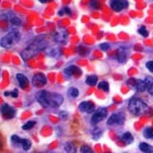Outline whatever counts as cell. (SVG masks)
Segmentation results:
<instances>
[{
	"label": "cell",
	"instance_id": "obj_2",
	"mask_svg": "<svg viewBox=\"0 0 153 153\" xmlns=\"http://www.w3.org/2000/svg\"><path fill=\"white\" fill-rule=\"evenodd\" d=\"M41 37H43V36L36 37V39L22 52L21 56L24 59L27 60L30 59V57H33V56H36L37 54V52H40L45 49L46 42L44 41V38H41Z\"/></svg>",
	"mask_w": 153,
	"mask_h": 153
},
{
	"label": "cell",
	"instance_id": "obj_13",
	"mask_svg": "<svg viewBox=\"0 0 153 153\" xmlns=\"http://www.w3.org/2000/svg\"><path fill=\"white\" fill-rule=\"evenodd\" d=\"M66 38H67V35H66V33L63 31L56 32L54 36L55 41L59 42V43H64L66 41Z\"/></svg>",
	"mask_w": 153,
	"mask_h": 153
},
{
	"label": "cell",
	"instance_id": "obj_19",
	"mask_svg": "<svg viewBox=\"0 0 153 153\" xmlns=\"http://www.w3.org/2000/svg\"><path fill=\"white\" fill-rule=\"evenodd\" d=\"M122 140L126 143H131L133 142V136H132V134L131 133H129V132H126V133H124L123 137H122Z\"/></svg>",
	"mask_w": 153,
	"mask_h": 153
},
{
	"label": "cell",
	"instance_id": "obj_32",
	"mask_svg": "<svg viewBox=\"0 0 153 153\" xmlns=\"http://www.w3.org/2000/svg\"><path fill=\"white\" fill-rule=\"evenodd\" d=\"M146 68L149 70L151 73H153V61H148V62H146Z\"/></svg>",
	"mask_w": 153,
	"mask_h": 153
},
{
	"label": "cell",
	"instance_id": "obj_1",
	"mask_svg": "<svg viewBox=\"0 0 153 153\" xmlns=\"http://www.w3.org/2000/svg\"><path fill=\"white\" fill-rule=\"evenodd\" d=\"M37 102L43 107L48 108H56L63 102V97L57 93H50L48 91H39L36 94Z\"/></svg>",
	"mask_w": 153,
	"mask_h": 153
},
{
	"label": "cell",
	"instance_id": "obj_29",
	"mask_svg": "<svg viewBox=\"0 0 153 153\" xmlns=\"http://www.w3.org/2000/svg\"><path fill=\"white\" fill-rule=\"evenodd\" d=\"M11 22H12L13 24H14V25H17V26H18V25H20V24H21V20H20V19H19L16 16L12 19Z\"/></svg>",
	"mask_w": 153,
	"mask_h": 153
},
{
	"label": "cell",
	"instance_id": "obj_22",
	"mask_svg": "<svg viewBox=\"0 0 153 153\" xmlns=\"http://www.w3.org/2000/svg\"><path fill=\"white\" fill-rule=\"evenodd\" d=\"M98 87H99V89L107 92L109 90V84H108V82H106V81H100V82L98 84Z\"/></svg>",
	"mask_w": 153,
	"mask_h": 153
},
{
	"label": "cell",
	"instance_id": "obj_28",
	"mask_svg": "<svg viewBox=\"0 0 153 153\" xmlns=\"http://www.w3.org/2000/svg\"><path fill=\"white\" fill-rule=\"evenodd\" d=\"M20 141H21V139L16 135H13L12 137V143L13 145H19V143H20Z\"/></svg>",
	"mask_w": 153,
	"mask_h": 153
},
{
	"label": "cell",
	"instance_id": "obj_8",
	"mask_svg": "<svg viewBox=\"0 0 153 153\" xmlns=\"http://www.w3.org/2000/svg\"><path fill=\"white\" fill-rule=\"evenodd\" d=\"M110 6H111V8L115 12H120L123 9L127 8L128 2L127 0H111Z\"/></svg>",
	"mask_w": 153,
	"mask_h": 153
},
{
	"label": "cell",
	"instance_id": "obj_20",
	"mask_svg": "<svg viewBox=\"0 0 153 153\" xmlns=\"http://www.w3.org/2000/svg\"><path fill=\"white\" fill-rule=\"evenodd\" d=\"M143 136L147 139H153V127H147L143 130Z\"/></svg>",
	"mask_w": 153,
	"mask_h": 153
},
{
	"label": "cell",
	"instance_id": "obj_21",
	"mask_svg": "<svg viewBox=\"0 0 153 153\" xmlns=\"http://www.w3.org/2000/svg\"><path fill=\"white\" fill-rule=\"evenodd\" d=\"M118 59L120 62H124L126 59V52L123 51L122 49H120L118 51Z\"/></svg>",
	"mask_w": 153,
	"mask_h": 153
},
{
	"label": "cell",
	"instance_id": "obj_23",
	"mask_svg": "<svg viewBox=\"0 0 153 153\" xmlns=\"http://www.w3.org/2000/svg\"><path fill=\"white\" fill-rule=\"evenodd\" d=\"M35 124H36V122L35 121H29L27 122L24 126H22V128L24 129V130H29V129H31L33 128V126H35Z\"/></svg>",
	"mask_w": 153,
	"mask_h": 153
},
{
	"label": "cell",
	"instance_id": "obj_33",
	"mask_svg": "<svg viewBox=\"0 0 153 153\" xmlns=\"http://www.w3.org/2000/svg\"><path fill=\"white\" fill-rule=\"evenodd\" d=\"M10 95H11L12 97L16 98V97H17V91H16H16H13L12 93H10Z\"/></svg>",
	"mask_w": 153,
	"mask_h": 153
},
{
	"label": "cell",
	"instance_id": "obj_15",
	"mask_svg": "<svg viewBox=\"0 0 153 153\" xmlns=\"http://www.w3.org/2000/svg\"><path fill=\"white\" fill-rule=\"evenodd\" d=\"M135 87H136L137 91H139V92H143V91H145V90L146 89V85L145 80L137 79V80H136Z\"/></svg>",
	"mask_w": 153,
	"mask_h": 153
},
{
	"label": "cell",
	"instance_id": "obj_11",
	"mask_svg": "<svg viewBox=\"0 0 153 153\" xmlns=\"http://www.w3.org/2000/svg\"><path fill=\"white\" fill-rule=\"evenodd\" d=\"M64 72H65V74H66L67 76H74V75H76V76H79V75H81V71H80V69L79 68L78 66H75V65H71V66H69V67H67Z\"/></svg>",
	"mask_w": 153,
	"mask_h": 153
},
{
	"label": "cell",
	"instance_id": "obj_7",
	"mask_svg": "<svg viewBox=\"0 0 153 153\" xmlns=\"http://www.w3.org/2000/svg\"><path fill=\"white\" fill-rule=\"evenodd\" d=\"M47 82V79L44 74L38 73L33 76V78L32 79V83L35 87H42L43 85H45Z\"/></svg>",
	"mask_w": 153,
	"mask_h": 153
},
{
	"label": "cell",
	"instance_id": "obj_25",
	"mask_svg": "<svg viewBox=\"0 0 153 153\" xmlns=\"http://www.w3.org/2000/svg\"><path fill=\"white\" fill-rule=\"evenodd\" d=\"M140 149L142 150V151H143V152H146V151H148V150H150L151 149V147H150V146L148 145V143H140Z\"/></svg>",
	"mask_w": 153,
	"mask_h": 153
},
{
	"label": "cell",
	"instance_id": "obj_6",
	"mask_svg": "<svg viewBox=\"0 0 153 153\" xmlns=\"http://www.w3.org/2000/svg\"><path fill=\"white\" fill-rule=\"evenodd\" d=\"M107 116V110L105 108H99L94 112L91 122L93 124H97L98 123L102 122V120Z\"/></svg>",
	"mask_w": 153,
	"mask_h": 153
},
{
	"label": "cell",
	"instance_id": "obj_34",
	"mask_svg": "<svg viewBox=\"0 0 153 153\" xmlns=\"http://www.w3.org/2000/svg\"><path fill=\"white\" fill-rule=\"evenodd\" d=\"M39 1H40L41 3H46V2H50V1H52V0H39Z\"/></svg>",
	"mask_w": 153,
	"mask_h": 153
},
{
	"label": "cell",
	"instance_id": "obj_18",
	"mask_svg": "<svg viewBox=\"0 0 153 153\" xmlns=\"http://www.w3.org/2000/svg\"><path fill=\"white\" fill-rule=\"evenodd\" d=\"M98 82V78L97 76H89L87 79H86V83H87L89 86H94Z\"/></svg>",
	"mask_w": 153,
	"mask_h": 153
},
{
	"label": "cell",
	"instance_id": "obj_31",
	"mask_svg": "<svg viewBox=\"0 0 153 153\" xmlns=\"http://www.w3.org/2000/svg\"><path fill=\"white\" fill-rule=\"evenodd\" d=\"M90 5H91V7L95 8V9H99V7H100L97 0H92V1L90 2Z\"/></svg>",
	"mask_w": 153,
	"mask_h": 153
},
{
	"label": "cell",
	"instance_id": "obj_27",
	"mask_svg": "<svg viewBox=\"0 0 153 153\" xmlns=\"http://www.w3.org/2000/svg\"><path fill=\"white\" fill-rule=\"evenodd\" d=\"M80 152L81 153H94L92 148L88 146H82L80 147Z\"/></svg>",
	"mask_w": 153,
	"mask_h": 153
},
{
	"label": "cell",
	"instance_id": "obj_3",
	"mask_svg": "<svg viewBox=\"0 0 153 153\" xmlns=\"http://www.w3.org/2000/svg\"><path fill=\"white\" fill-rule=\"evenodd\" d=\"M128 108L133 115L135 116H141L147 112V105L140 99H132L128 103Z\"/></svg>",
	"mask_w": 153,
	"mask_h": 153
},
{
	"label": "cell",
	"instance_id": "obj_30",
	"mask_svg": "<svg viewBox=\"0 0 153 153\" xmlns=\"http://www.w3.org/2000/svg\"><path fill=\"white\" fill-rule=\"evenodd\" d=\"M100 48L103 51H107L110 49V45L108 44V43H102V44L100 45Z\"/></svg>",
	"mask_w": 153,
	"mask_h": 153
},
{
	"label": "cell",
	"instance_id": "obj_4",
	"mask_svg": "<svg viewBox=\"0 0 153 153\" xmlns=\"http://www.w3.org/2000/svg\"><path fill=\"white\" fill-rule=\"evenodd\" d=\"M20 39V33L17 31H12L8 33L6 36L1 38V46L4 48H11Z\"/></svg>",
	"mask_w": 153,
	"mask_h": 153
},
{
	"label": "cell",
	"instance_id": "obj_24",
	"mask_svg": "<svg viewBox=\"0 0 153 153\" xmlns=\"http://www.w3.org/2000/svg\"><path fill=\"white\" fill-rule=\"evenodd\" d=\"M68 92H69V95L71 96V97H73V98H76L79 96V90L75 88V87H71L69 90H68Z\"/></svg>",
	"mask_w": 153,
	"mask_h": 153
},
{
	"label": "cell",
	"instance_id": "obj_35",
	"mask_svg": "<svg viewBox=\"0 0 153 153\" xmlns=\"http://www.w3.org/2000/svg\"><path fill=\"white\" fill-rule=\"evenodd\" d=\"M145 153H153V149L151 148L150 150H148V151H146V152H145Z\"/></svg>",
	"mask_w": 153,
	"mask_h": 153
},
{
	"label": "cell",
	"instance_id": "obj_5",
	"mask_svg": "<svg viewBox=\"0 0 153 153\" xmlns=\"http://www.w3.org/2000/svg\"><path fill=\"white\" fill-rule=\"evenodd\" d=\"M126 121V116L123 113H115L110 116L107 121L108 126H117V124H122Z\"/></svg>",
	"mask_w": 153,
	"mask_h": 153
},
{
	"label": "cell",
	"instance_id": "obj_12",
	"mask_svg": "<svg viewBox=\"0 0 153 153\" xmlns=\"http://www.w3.org/2000/svg\"><path fill=\"white\" fill-rule=\"evenodd\" d=\"M16 79L18 81L19 85H20V87L25 89L28 87L29 85V79H27L26 76H24L23 74H17L16 75Z\"/></svg>",
	"mask_w": 153,
	"mask_h": 153
},
{
	"label": "cell",
	"instance_id": "obj_17",
	"mask_svg": "<svg viewBox=\"0 0 153 153\" xmlns=\"http://www.w3.org/2000/svg\"><path fill=\"white\" fill-rule=\"evenodd\" d=\"M64 149L67 153H76V146L72 143H66L64 146Z\"/></svg>",
	"mask_w": 153,
	"mask_h": 153
},
{
	"label": "cell",
	"instance_id": "obj_26",
	"mask_svg": "<svg viewBox=\"0 0 153 153\" xmlns=\"http://www.w3.org/2000/svg\"><path fill=\"white\" fill-rule=\"evenodd\" d=\"M138 32H139V33H140L141 36H143V37H146V36H148V32H147L146 28L145 26H142V27L139 28Z\"/></svg>",
	"mask_w": 153,
	"mask_h": 153
},
{
	"label": "cell",
	"instance_id": "obj_9",
	"mask_svg": "<svg viewBox=\"0 0 153 153\" xmlns=\"http://www.w3.org/2000/svg\"><path fill=\"white\" fill-rule=\"evenodd\" d=\"M79 108L81 112L85 113H92L95 111V103L93 102H89V100H85V102H80L79 105Z\"/></svg>",
	"mask_w": 153,
	"mask_h": 153
},
{
	"label": "cell",
	"instance_id": "obj_14",
	"mask_svg": "<svg viewBox=\"0 0 153 153\" xmlns=\"http://www.w3.org/2000/svg\"><path fill=\"white\" fill-rule=\"evenodd\" d=\"M145 82L146 85V90L148 91V93L153 95V78L150 76H147L145 79Z\"/></svg>",
	"mask_w": 153,
	"mask_h": 153
},
{
	"label": "cell",
	"instance_id": "obj_16",
	"mask_svg": "<svg viewBox=\"0 0 153 153\" xmlns=\"http://www.w3.org/2000/svg\"><path fill=\"white\" fill-rule=\"evenodd\" d=\"M19 145L21 146V147L23 148L24 150H29L31 148V146H32V143H31V141L27 140V139H21L20 143H19Z\"/></svg>",
	"mask_w": 153,
	"mask_h": 153
},
{
	"label": "cell",
	"instance_id": "obj_10",
	"mask_svg": "<svg viewBox=\"0 0 153 153\" xmlns=\"http://www.w3.org/2000/svg\"><path fill=\"white\" fill-rule=\"evenodd\" d=\"M1 113L3 115L4 119H12L14 116V110L8 104H3V106L1 107Z\"/></svg>",
	"mask_w": 153,
	"mask_h": 153
}]
</instances>
